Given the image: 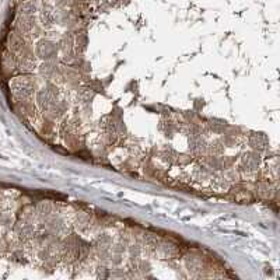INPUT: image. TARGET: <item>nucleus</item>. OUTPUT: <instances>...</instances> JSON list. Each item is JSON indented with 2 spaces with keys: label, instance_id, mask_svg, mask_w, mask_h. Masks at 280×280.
<instances>
[{
  "label": "nucleus",
  "instance_id": "obj_3",
  "mask_svg": "<svg viewBox=\"0 0 280 280\" xmlns=\"http://www.w3.org/2000/svg\"><path fill=\"white\" fill-rule=\"evenodd\" d=\"M17 66L20 67L21 72H34L36 69V59L34 58V55H21V56L18 58Z\"/></svg>",
  "mask_w": 280,
  "mask_h": 280
},
{
  "label": "nucleus",
  "instance_id": "obj_1",
  "mask_svg": "<svg viewBox=\"0 0 280 280\" xmlns=\"http://www.w3.org/2000/svg\"><path fill=\"white\" fill-rule=\"evenodd\" d=\"M35 87V80L30 76H20L10 82L11 93L18 101H30L34 97Z\"/></svg>",
  "mask_w": 280,
  "mask_h": 280
},
{
  "label": "nucleus",
  "instance_id": "obj_4",
  "mask_svg": "<svg viewBox=\"0 0 280 280\" xmlns=\"http://www.w3.org/2000/svg\"><path fill=\"white\" fill-rule=\"evenodd\" d=\"M38 10H39V3H38V0H26V1L21 4V7H20L21 14H24L26 17L34 16Z\"/></svg>",
  "mask_w": 280,
  "mask_h": 280
},
{
  "label": "nucleus",
  "instance_id": "obj_2",
  "mask_svg": "<svg viewBox=\"0 0 280 280\" xmlns=\"http://www.w3.org/2000/svg\"><path fill=\"white\" fill-rule=\"evenodd\" d=\"M58 54V46L54 44L52 41L49 39H42L39 42H36L35 45V55L41 59H45V61H51L54 59L55 56Z\"/></svg>",
  "mask_w": 280,
  "mask_h": 280
}]
</instances>
